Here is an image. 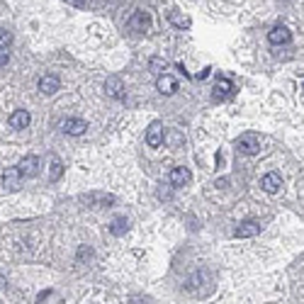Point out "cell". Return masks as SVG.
<instances>
[{
    "label": "cell",
    "instance_id": "1",
    "mask_svg": "<svg viewBox=\"0 0 304 304\" xmlns=\"http://www.w3.org/2000/svg\"><path fill=\"white\" fill-rule=\"evenodd\" d=\"M236 146H238V151L241 153L253 156V153L261 151V137L253 134V132H246V134H241V137L236 139Z\"/></svg>",
    "mask_w": 304,
    "mask_h": 304
},
{
    "label": "cell",
    "instance_id": "2",
    "mask_svg": "<svg viewBox=\"0 0 304 304\" xmlns=\"http://www.w3.org/2000/svg\"><path fill=\"white\" fill-rule=\"evenodd\" d=\"M190 180H193V175H190L188 168L178 166L170 170V185H173V188H185V185H190Z\"/></svg>",
    "mask_w": 304,
    "mask_h": 304
},
{
    "label": "cell",
    "instance_id": "3",
    "mask_svg": "<svg viewBox=\"0 0 304 304\" xmlns=\"http://www.w3.org/2000/svg\"><path fill=\"white\" fill-rule=\"evenodd\" d=\"M268 39H270V44H290L292 42V32L287 27H282V25H277V27H273L270 32H268Z\"/></svg>",
    "mask_w": 304,
    "mask_h": 304
},
{
    "label": "cell",
    "instance_id": "4",
    "mask_svg": "<svg viewBox=\"0 0 304 304\" xmlns=\"http://www.w3.org/2000/svg\"><path fill=\"white\" fill-rule=\"evenodd\" d=\"M83 202L90 205V207H105V205H112V202H114V195L90 193V195H83Z\"/></svg>",
    "mask_w": 304,
    "mask_h": 304
},
{
    "label": "cell",
    "instance_id": "5",
    "mask_svg": "<svg viewBox=\"0 0 304 304\" xmlns=\"http://www.w3.org/2000/svg\"><path fill=\"white\" fill-rule=\"evenodd\" d=\"M17 170L22 173V175H37L39 173V158L37 156H25L22 161H20V166H17Z\"/></svg>",
    "mask_w": 304,
    "mask_h": 304
},
{
    "label": "cell",
    "instance_id": "6",
    "mask_svg": "<svg viewBox=\"0 0 304 304\" xmlns=\"http://www.w3.org/2000/svg\"><path fill=\"white\" fill-rule=\"evenodd\" d=\"M146 144L153 146V149L163 144V125H161V122H153V125L149 127V132H146Z\"/></svg>",
    "mask_w": 304,
    "mask_h": 304
},
{
    "label": "cell",
    "instance_id": "7",
    "mask_svg": "<svg viewBox=\"0 0 304 304\" xmlns=\"http://www.w3.org/2000/svg\"><path fill=\"white\" fill-rule=\"evenodd\" d=\"M29 122H32V117H29L27 110H17L10 114V119H8V125L13 127V129H27Z\"/></svg>",
    "mask_w": 304,
    "mask_h": 304
},
{
    "label": "cell",
    "instance_id": "8",
    "mask_svg": "<svg viewBox=\"0 0 304 304\" xmlns=\"http://www.w3.org/2000/svg\"><path fill=\"white\" fill-rule=\"evenodd\" d=\"M61 129L66 132V134H71V137H81L85 129H88V125H85L83 119H78V117H73V119H66L64 125H61Z\"/></svg>",
    "mask_w": 304,
    "mask_h": 304
},
{
    "label": "cell",
    "instance_id": "9",
    "mask_svg": "<svg viewBox=\"0 0 304 304\" xmlns=\"http://www.w3.org/2000/svg\"><path fill=\"white\" fill-rule=\"evenodd\" d=\"M149 25H151L149 13H134V17L129 20V29H132V32H146Z\"/></svg>",
    "mask_w": 304,
    "mask_h": 304
},
{
    "label": "cell",
    "instance_id": "10",
    "mask_svg": "<svg viewBox=\"0 0 304 304\" xmlns=\"http://www.w3.org/2000/svg\"><path fill=\"white\" fill-rule=\"evenodd\" d=\"M156 88H158V93H163V95H173V93L178 90V81L163 73V76H158V81H156Z\"/></svg>",
    "mask_w": 304,
    "mask_h": 304
},
{
    "label": "cell",
    "instance_id": "11",
    "mask_svg": "<svg viewBox=\"0 0 304 304\" xmlns=\"http://www.w3.org/2000/svg\"><path fill=\"white\" fill-rule=\"evenodd\" d=\"M105 90H107V95L110 97H125V83L117 78V76H110L107 81H105Z\"/></svg>",
    "mask_w": 304,
    "mask_h": 304
},
{
    "label": "cell",
    "instance_id": "12",
    "mask_svg": "<svg viewBox=\"0 0 304 304\" xmlns=\"http://www.w3.org/2000/svg\"><path fill=\"white\" fill-rule=\"evenodd\" d=\"M20 183H22V173L17 170V166H15V168H8V170L3 173V185H5V188H10V190H17V188H20Z\"/></svg>",
    "mask_w": 304,
    "mask_h": 304
},
{
    "label": "cell",
    "instance_id": "13",
    "mask_svg": "<svg viewBox=\"0 0 304 304\" xmlns=\"http://www.w3.org/2000/svg\"><path fill=\"white\" fill-rule=\"evenodd\" d=\"M261 188L265 190V193H277V190L282 188V178H280V173H268V175H263Z\"/></svg>",
    "mask_w": 304,
    "mask_h": 304
},
{
    "label": "cell",
    "instance_id": "14",
    "mask_svg": "<svg viewBox=\"0 0 304 304\" xmlns=\"http://www.w3.org/2000/svg\"><path fill=\"white\" fill-rule=\"evenodd\" d=\"M256 234H261V224L258 221H241L238 224V229H236V236L238 238H249V236H256Z\"/></svg>",
    "mask_w": 304,
    "mask_h": 304
},
{
    "label": "cell",
    "instance_id": "15",
    "mask_svg": "<svg viewBox=\"0 0 304 304\" xmlns=\"http://www.w3.org/2000/svg\"><path fill=\"white\" fill-rule=\"evenodd\" d=\"M234 93V85H231V81L229 78H219L217 81V85H214V100L219 102V100H226V97Z\"/></svg>",
    "mask_w": 304,
    "mask_h": 304
},
{
    "label": "cell",
    "instance_id": "16",
    "mask_svg": "<svg viewBox=\"0 0 304 304\" xmlns=\"http://www.w3.org/2000/svg\"><path fill=\"white\" fill-rule=\"evenodd\" d=\"M58 78L56 76H42L39 78V90H42L44 95H54L56 90H58Z\"/></svg>",
    "mask_w": 304,
    "mask_h": 304
},
{
    "label": "cell",
    "instance_id": "17",
    "mask_svg": "<svg viewBox=\"0 0 304 304\" xmlns=\"http://www.w3.org/2000/svg\"><path fill=\"white\" fill-rule=\"evenodd\" d=\"M110 231L114 236H122L127 231V219L125 217H117V219H112V224H110Z\"/></svg>",
    "mask_w": 304,
    "mask_h": 304
},
{
    "label": "cell",
    "instance_id": "18",
    "mask_svg": "<svg viewBox=\"0 0 304 304\" xmlns=\"http://www.w3.org/2000/svg\"><path fill=\"white\" fill-rule=\"evenodd\" d=\"M61 173H64V166H61V161H58V158H54V161H51V173H49V178L58 180V178H61Z\"/></svg>",
    "mask_w": 304,
    "mask_h": 304
},
{
    "label": "cell",
    "instance_id": "19",
    "mask_svg": "<svg viewBox=\"0 0 304 304\" xmlns=\"http://www.w3.org/2000/svg\"><path fill=\"white\" fill-rule=\"evenodd\" d=\"M170 22L175 25V27H190V20L188 17H180V15H175V13H170Z\"/></svg>",
    "mask_w": 304,
    "mask_h": 304
},
{
    "label": "cell",
    "instance_id": "20",
    "mask_svg": "<svg viewBox=\"0 0 304 304\" xmlns=\"http://www.w3.org/2000/svg\"><path fill=\"white\" fill-rule=\"evenodd\" d=\"M166 61L163 58H153L151 61V69H153V73H158V76H163V71H166Z\"/></svg>",
    "mask_w": 304,
    "mask_h": 304
},
{
    "label": "cell",
    "instance_id": "21",
    "mask_svg": "<svg viewBox=\"0 0 304 304\" xmlns=\"http://www.w3.org/2000/svg\"><path fill=\"white\" fill-rule=\"evenodd\" d=\"M10 42H13V34L8 29H0V49H8Z\"/></svg>",
    "mask_w": 304,
    "mask_h": 304
},
{
    "label": "cell",
    "instance_id": "22",
    "mask_svg": "<svg viewBox=\"0 0 304 304\" xmlns=\"http://www.w3.org/2000/svg\"><path fill=\"white\" fill-rule=\"evenodd\" d=\"M8 58H10V51H8V49H0V66H5Z\"/></svg>",
    "mask_w": 304,
    "mask_h": 304
},
{
    "label": "cell",
    "instance_id": "23",
    "mask_svg": "<svg viewBox=\"0 0 304 304\" xmlns=\"http://www.w3.org/2000/svg\"><path fill=\"white\" fill-rule=\"evenodd\" d=\"M209 71H212V69H205V71H202V73H200V76H197V78H200V81H205V78H207V76H209Z\"/></svg>",
    "mask_w": 304,
    "mask_h": 304
},
{
    "label": "cell",
    "instance_id": "24",
    "mask_svg": "<svg viewBox=\"0 0 304 304\" xmlns=\"http://www.w3.org/2000/svg\"><path fill=\"white\" fill-rule=\"evenodd\" d=\"M3 285H5V277L0 275V287H3Z\"/></svg>",
    "mask_w": 304,
    "mask_h": 304
}]
</instances>
